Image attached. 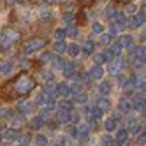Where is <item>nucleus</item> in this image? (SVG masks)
Here are the masks:
<instances>
[{
	"label": "nucleus",
	"mask_w": 146,
	"mask_h": 146,
	"mask_svg": "<svg viewBox=\"0 0 146 146\" xmlns=\"http://www.w3.org/2000/svg\"><path fill=\"white\" fill-rule=\"evenodd\" d=\"M42 2H46V4H53L55 0H42Z\"/></svg>",
	"instance_id": "58"
},
{
	"label": "nucleus",
	"mask_w": 146,
	"mask_h": 146,
	"mask_svg": "<svg viewBox=\"0 0 146 146\" xmlns=\"http://www.w3.org/2000/svg\"><path fill=\"white\" fill-rule=\"evenodd\" d=\"M65 32H67V35H78V30H76L74 27H69Z\"/></svg>",
	"instance_id": "51"
},
{
	"label": "nucleus",
	"mask_w": 146,
	"mask_h": 146,
	"mask_svg": "<svg viewBox=\"0 0 146 146\" xmlns=\"http://www.w3.org/2000/svg\"><path fill=\"white\" fill-rule=\"evenodd\" d=\"M109 51H111V53L114 55V58H116V56H120V53H121V46L116 42V44H113V46L109 48Z\"/></svg>",
	"instance_id": "29"
},
{
	"label": "nucleus",
	"mask_w": 146,
	"mask_h": 146,
	"mask_svg": "<svg viewBox=\"0 0 146 146\" xmlns=\"http://www.w3.org/2000/svg\"><path fill=\"white\" fill-rule=\"evenodd\" d=\"M76 23L78 25H85L86 23V14H85V11H79L76 14Z\"/></svg>",
	"instance_id": "24"
},
{
	"label": "nucleus",
	"mask_w": 146,
	"mask_h": 146,
	"mask_svg": "<svg viewBox=\"0 0 146 146\" xmlns=\"http://www.w3.org/2000/svg\"><path fill=\"white\" fill-rule=\"evenodd\" d=\"M144 62H146V56H144Z\"/></svg>",
	"instance_id": "62"
},
{
	"label": "nucleus",
	"mask_w": 146,
	"mask_h": 146,
	"mask_svg": "<svg viewBox=\"0 0 146 146\" xmlns=\"http://www.w3.org/2000/svg\"><path fill=\"white\" fill-rule=\"evenodd\" d=\"M99 92L102 93V95H108V93L111 92V85H109L108 81H102L100 85H99Z\"/></svg>",
	"instance_id": "16"
},
{
	"label": "nucleus",
	"mask_w": 146,
	"mask_h": 146,
	"mask_svg": "<svg viewBox=\"0 0 146 146\" xmlns=\"http://www.w3.org/2000/svg\"><path fill=\"white\" fill-rule=\"evenodd\" d=\"M99 108H102V109H108V108H109V102H108V99H106V97L99 100Z\"/></svg>",
	"instance_id": "43"
},
{
	"label": "nucleus",
	"mask_w": 146,
	"mask_h": 146,
	"mask_svg": "<svg viewBox=\"0 0 146 146\" xmlns=\"http://www.w3.org/2000/svg\"><path fill=\"white\" fill-rule=\"evenodd\" d=\"M144 21H146V14H144L143 11H137V13H135V16L130 19V27H132V28H137V27H141Z\"/></svg>",
	"instance_id": "5"
},
{
	"label": "nucleus",
	"mask_w": 146,
	"mask_h": 146,
	"mask_svg": "<svg viewBox=\"0 0 146 146\" xmlns=\"http://www.w3.org/2000/svg\"><path fill=\"white\" fill-rule=\"evenodd\" d=\"M118 44H120L121 48H129V46H132V37H130V35H121V37L118 39Z\"/></svg>",
	"instance_id": "14"
},
{
	"label": "nucleus",
	"mask_w": 146,
	"mask_h": 146,
	"mask_svg": "<svg viewBox=\"0 0 146 146\" xmlns=\"http://www.w3.org/2000/svg\"><path fill=\"white\" fill-rule=\"evenodd\" d=\"M74 102H78V104H85L86 102V95H85V93H83V92H78L76 93V95H74Z\"/></svg>",
	"instance_id": "30"
},
{
	"label": "nucleus",
	"mask_w": 146,
	"mask_h": 146,
	"mask_svg": "<svg viewBox=\"0 0 146 146\" xmlns=\"http://www.w3.org/2000/svg\"><path fill=\"white\" fill-rule=\"evenodd\" d=\"M67 51H69V55H70L72 58H76V56L79 55V51H81V49H79V46H78V44H70V46L67 48Z\"/></svg>",
	"instance_id": "20"
},
{
	"label": "nucleus",
	"mask_w": 146,
	"mask_h": 146,
	"mask_svg": "<svg viewBox=\"0 0 146 146\" xmlns=\"http://www.w3.org/2000/svg\"><path fill=\"white\" fill-rule=\"evenodd\" d=\"M53 67H55V69H62V67H64V62H62V60L56 56V58L53 60Z\"/></svg>",
	"instance_id": "45"
},
{
	"label": "nucleus",
	"mask_w": 146,
	"mask_h": 146,
	"mask_svg": "<svg viewBox=\"0 0 146 146\" xmlns=\"http://www.w3.org/2000/svg\"><path fill=\"white\" fill-rule=\"evenodd\" d=\"M109 39H111V35H106V34H104V35H100V44H108L109 42Z\"/></svg>",
	"instance_id": "50"
},
{
	"label": "nucleus",
	"mask_w": 146,
	"mask_h": 146,
	"mask_svg": "<svg viewBox=\"0 0 146 146\" xmlns=\"http://www.w3.org/2000/svg\"><path fill=\"white\" fill-rule=\"evenodd\" d=\"M0 116H2V118H5V120H9V118H13V116H14V113H13L11 109L4 108V109H0Z\"/></svg>",
	"instance_id": "27"
},
{
	"label": "nucleus",
	"mask_w": 146,
	"mask_h": 146,
	"mask_svg": "<svg viewBox=\"0 0 146 146\" xmlns=\"http://www.w3.org/2000/svg\"><path fill=\"white\" fill-rule=\"evenodd\" d=\"M88 72H90V78H102V74H104V70H102V67L99 64H95Z\"/></svg>",
	"instance_id": "12"
},
{
	"label": "nucleus",
	"mask_w": 146,
	"mask_h": 146,
	"mask_svg": "<svg viewBox=\"0 0 146 146\" xmlns=\"http://www.w3.org/2000/svg\"><path fill=\"white\" fill-rule=\"evenodd\" d=\"M139 88H141V90H146V83H143V85H139Z\"/></svg>",
	"instance_id": "57"
},
{
	"label": "nucleus",
	"mask_w": 146,
	"mask_h": 146,
	"mask_svg": "<svg viewBox=\"0 0 146 146\" xmlns=\"http://www.w3.org/2000/svg\"><path fill=\"white\" fill-rule=\"evenodd\" d=\"M127 137H129V130L127 129H120L116 132V137H114V139H116L118 144H125V143H127Z\"/></svg>",
	"instance_id": "8"
},
{
	"label": "nucleus",
	"mask_w": 146,
	"mask_h": 146,
	"mask_svg": "<svg viewBox=\"0 0 146 146\" xmlns=\"http://www.w3.org/2000/svg\"><path fill=\"white\" fill-rule=\"evenodd\" d=\"M44 44H46V40L42 37H32V39H28L27 42L23 44V51H25V53H34V51L42 49Z\"/></svg>",
	"instance_id": "3"
},
{
	"label": "nucleus",
	"mask_w": 146,
	"mask_h": 146,
	"mask_svg": "<svg viewBox=\"0 0 146 146\" xmlns=\"http://www.w3.org/2000/svg\"><path fill=\"white\" fill-rule=\"evenodd\" d=\"M16 108H18V111L21 113V114H28V111H30V102L28 100H19L16 104Z\"/></svg>",
	"instance_id": "9"
},
{
	"label": "nucleus",
	"mask_w": 146,
	"mask_h": 146,
	"mask_svg": "<svg viewBox=\"0 0 146 146\" xmlns=\"http://www.w3.org/2000/svg\"><path fill=\"white\" fill-rule=\"evenodd\" d=\"M79 120V114L78 113H70V121H78Z\"/></svg>",
	"instance_id": "53"
},
{
	"label": "nucleus",
	"mask_w": 146,
	"mask_h": 146,
	"mask_svg": "<svg viewBox=\"0 0 146 146\" xmlns=\"http://www.w3.org/2000/svg\"><path fill=\"white\" fill-rule=\"evenodd\" d=\"M56 121H62V123H67V121H70V111H67V109H58V113H56Z\"/></svg>",
	"instance_id": "7"
},
{
	"label": "nucleus",
	"mask_w": 146,
	"mask_h": 146,
	"mask_svg": "<svg viewBox=\"0 0 146 146\" xmlns=\"http://www.w3.org/2000/svg\"><path fill=\"white\" fill-rule=\"evenodd\" d=\"M114 2H123V4H127L129 0H114Z\"/></svg>",
	"instance_id": "59"
},
{
	"label": "nucleus",
	"mask_w": 146,
	"mask_h": 146,
	"mask_svg": "<svg viewBox=\"0 0 146 146\" xmlns=\"http://www.w3.org/2000/svg\"><path fill=\"white\" fill-rule=\"evenodd\" d=\"M9 4H14V2H19V0H7Z\"/></svg>",
	"instance_id": "60"
},
{
	"label": "nucleus",
	"mask_w": 146,
	"mask_h": 146,
	"mask_svg": "<svg viewBox=\"0 0 146 146\" xmlns=\"http://www.w3.org/2000/svg\"><path fill=\"white\" fill-rule=\"evenodd\" d=\"M56 93H58L60 97H67L69 95V85H65V83L56 85Z\"/></svg>",
	"instance_id": "13"
},
{
	"label": "nucleus",
	"mask_w": 146,
	"mask_h": 146,
	"mask_svg": "<svg viewBox=\"0 0 146 146\" xmlns=\"http://www.w3.org/2000/svg\"><path fill=\"white\" fill-rule=\"evenodd\" d=\"M134 55L137 56V58H143V60H144V56H146V49H144V48H135V49H134Z\"/></svg>",
	"instance_id": "32"
},
{
	"label": "nucleus",
	"mask_w": 146,
	"mask_h": 146,
	"mask_svg": "<svg viewBox=\"0 0 146 146\" xmlns=\"http://www.w3.org/2000/svg\"><path fill=\"white\" fill-rule=\"evenodd\" d=\"M51 99V95H48L46 92H42V93H39L37 95V99H35V102H37V106H40V108H44L46 106V102Z\"/></svg>",
	"instance_id": "10"
},
{
	"label": "nucleus",
	"mask_w": 146,
	"mask_h": 146,
	"mask_svg": "<svg viewBox=\"0 0 146 146\" xmlns=\"http://www.w3.org/2000/svg\"><path fill=\"white\" fill-rule=\"evenodd\" d=\"M55 51L56 53H64V51H67V46L64 44V40H56L55 42Z\"/></svg>",
	"instance_id": "26"
},
{
	"label": "nucleus",
	"mask_w": 146,
	"mask_h": 146,
	"mask_svg": "<svg viewBox=\"0 0 146 146\" xmlns=\"http://www.w3.org/2000/svg\"><path fill=\"white\" fill-rule=\"evenodd\" d=\"M35 144H39V146L48 144V137H46V135H42V134H39L37 137H35Z\"/></svg>",
	"instance_id": "31"
},
{
	"label": "nucleus",
	"mask_w": 146,
	"mask_h": 146,
	"mask_svg": "<svg viewBox=\"0 0 146 146\" xmlns=\"http://www.w3.org/2000/svg\"><path fill=\"white\" fill-rule=\"evenodd\" d=\"M132 106L135 108V109H143L144 108V100H141V99H134V104Z\"/></svg>",
	"instance_id": "39"
},
{
	"label": "nucleus",
	"mask_w": 146,
	"mask_h": 146,
	"mask_svg": "<svg viewBox=\"0 0 146 146\" xmlns=\"http://www.w3.org/2000/svg\"><path fill=\"white\" fill-rule=\"evenodd\" d=\"M76 78H78L79 81H88V79H90V74H86V72H81V74H78Z\"/></svg>",
	"instance_id": "48"
},
{
	"label": "nucleus",
	"mask_w": 146,
	"mask_h": 146,
	"mask_svg": "<svg viewBox=\"0 0 146 146\" xmlns=\"http://www.w3.org/2000/svg\"><path fill=\"white\" fill-rule=\"evenodd\" d=\"M129 129H130V132H135V134H139V130H141V125H139V121L132 120V121H129Z\"/></svg>",
	"instance_id": "25"
},
{
	"label": "nucleus",
	"mask_w": 146,
	"mask_h": 146,
	"mask_svg": "<svg viewBox=\"0 0 146 146\" xmlns=\"http://www.w3.org/2000/svg\"><path fill=\"white\" fill-rule=\"evenodd\" d=\"M62 70H64V74L69 78V76H74L76 72H74V65L72 64H64V67H62Z\"/></svg>",
	"instance_id": "18"
},
{
	"label": "nucleus",
	"mask_w": 146,
	"mask_h": 146,
	"mask_svg": "<svg viewBox=\"0 0 146 146\" xmlns=\"http://www.w3.org/2000/svg\"><path fill=\"white\" fill-rule=\"evenodd\" d=\"M64 19H65V21L69 23V21H70V19H72V16H70V14H65V16H64Z\"/></svg>",
	"instance_id": "56"
},
{
	"label": "nucleus",
	"mask_w": 146,
	"mask_h": 146,
	"mask_svg": "<svg viewBox=\"0 0 146 146\" xmlns=\"http://www.w3.org/2000/svg\"><path fill=\"white\" fill-rule=\"evenodd\" d=\"M93 48H95V44H93L92 40H86V42L83 44V53H85V55H92L93 53Z\"/></svg>",
	"instance_id": "17"
},
{
	"label": "nucleus",
	"mask_w": 146,
	"mask_h": 146,
	"mask_svg": "<svg viewBox=\"0 0 146 146\" xmlns=\"http://www.w3.org/2000/svg\"><path fill=\"white\" fill-rule=\"evenodd\" d=\"M102 143H104V144H118L116 139L111 137V135H104V137H102Z\"/></svg>",
	"instance_id": "35"
},
{
	"label": "nucleus",
	"mask_w": 146,
	"mask_h": 146,
	"mask_svg": "<svg viewBox=\"0 0 146 146\" xmlns=\"http://www.w3.org/2000/svg\"><path fill=\"white\" fill-rule=\"evenodd\" d=\"M30 141H32L30 135H23V137H19V144H30Z\"/></svg>",
	"instance_id": "47"
},
{
	"label": "nucleus",
	"mask_w": 146,
	"mask_h": 146,
	"mask_svg": "<svg viewBox=\"0 0 146 146\" xmlns=\"http://www.w3.org/2000/svg\"><path fill=\"white\" fill-rule=\"evenodd\" d=\"M88 130H90V127H88L86 123L85 125H79V127H78V135H79V137H86Z\"/></svg>",
	"instance_id": "21"
},
{
	"label": "nucleus",
	"mask_w": 146,
	"mask_h": 146,
	"mask_svg": "<svg viewBox=\"0 0 146 146\" xmlns=\"http://www.w3.org/2000/svg\"><path fill=\"white\" fill-rule=\"evenodd\" d=\"M104 129L108 132H113V129H116V118H108L104 121Z\"/></svg>",
	"instance_id": "15"
},
{
	"label": "nucleus",
	"mask_w": 146,
	"mask_h": 146,
	"mask_svg": "<svg viewBox=\"0 0 146 146\" xmlns=\"http://www.w3.org/2000/svg\"><path fill=\"white\" fill-rule=\"evenodd\" d=\"M106 14H108V18H111V19H113V18H114V14H116V9H114L113 5H109V7L106 9Z\"/></svg>",
	"instance_id": "40"
},
{
	"label": "nucleus",
	"mask_w": 146,
	"mask_h": 146,
	"mask_svg": "<svg viewBox=\"0 0 146 146\" xmlns=\"http://www.w3.org/2000/svg\"><path fill=\"white\" fill-rule=\"evenodd\" d=\"M19 40V32L14 28H4L0 34V49H9Z\"/></svg>",
	"instance_id": "2"
},
{
	"label": "nucleus",
	"mask_w": 146,
	"mask_h": 146,
	"mask_svg": "<svg viewBox=\"0 0 146 146\" xmlns=\"http://www.w3.org/2000/svg\"><path fill=\"white\" fill-rule=\"evenodd\" d=\"M135 13H137V5L129 4L127 7H125V14H127V16H132V14H135Z\"/></svg>",
	"instance_id": "28"
},
{
	"label": "nucleus",
	"mask_w": 146,
	"mask_h": 146,
	"mask_svg": "<svg viewBox=\"0 0 146 146\" xmlns=\"http://www.w3.org/2000/svg\"><path fill=\"white\" fill-rule=\"evenodd\" d=\"M42 123H44V118L40 116V114H39V116H34L32 120L28 121V125H30L32 129H40V127H42Z\"/></svg>",
	"instance_id": "11"
},
{
	"label": "nucleus",
	"mask_w": 146,
	"mask_h": 146,
	"mask_svg": "<svg viewBox=\"0 0 146 146\" xmlns=\"http://www.w3.org/2000/svg\"><path fill=\"white\" fill-rule=\"evenodd\" d=\"M92 28H93V32H95V34H102V30H104V27H102L100 23H97V21L93 23V27H92Z\"/></svg>",
	"instance_id": "42"
},
{
	"label": "nucleus",
	"mask_w": 146,
	"mask_h": 146,
	"mask_svg": "<svg viewBox=\"0 0 146 146\" xmlns=\"http://www.w3.org/2000/svg\"><path fill=\"white\" fill-rule=\"evenodd\" d=\"M93 60H95V64H99V65H100V64H104V62H106V56L99 53V55H95V58H93Z\"/></svg>",
	"instance_id": "46"
},
{
	"label": "nucleus",
	"mask_w": 146,
	"mask_h": 146,
	"mask_svg": "<svg viewBox=\"0 0 146 146\" xmlns=\"http://www.w3.org/2000/svg\"><path fill=\"white\" fill-rule=\"evenodd\" d=\"M65 35H67V32H65V30H62V28H58L56 32H55V39H56V40H64Z\"/></svg>",
	"instance_id": "33"
},
{
	"label": "nucleus",
	"mask_w": 146,
	"mask_h": 146,
	"mask_svg": "<svg viewBox=\"0 0 146 146\" xmlns=\"http://www.w3.org/2000/svg\"><path fill=\"white\" fill-rule=\"evenodd\" d=\"M49 60H51V55H49V53H42V55L39 56V62H40V64H48Z\"/></svg>",
	"instance_id": "38"
},
{
	"label": "nucleus",
	"mask_w": 146,
	"mask_h": 146,
	"mask_svg": "<svg viewBox=\"0 0 146 146\" xmlns=\"http://www.w3.org/2000/svg\"><path fill=\"white\" fill-rule=\"evenodd\" d=\"M23 123H25V121H23L21 118H16V120H14V116H13V125H14L13 129H16V130H18V129H21V127H23Z\"/></svg>",
	"instance_id": "36"
},
{
	"label": "nucleus",
	"mask_w": 146,
	"mask_h": 146,
	"mask_svg": "<svg viewBox=\"0 0 146 146\" xmlns=\"http://www.w3.org/2000/svg\"><path fill=\"white\" fill-rule=\"evenodd\" d=\"M44 92L48 93V95L53 97L55 93H56V86H53V85H46V86H44Z\"/></svg>",
	"instance_id": "34"
},
{
	"label": "nucleus",
	"mask_w": 146,
	"mask_h": 146,
	"mask_svg": "<svg viewBox=\"0 0 146 146\" xmlns=\"http://www.w3.org/2000/svg\"><path fill=\"white\" fill-rule=\"evenodd\" d=\"M13 83H14V95H16V99L27 97L28 93L35 88V79H34L32 76H28L27 72L18 74V76L13 79Z\"/></svg>",
	"instance_id": "1"
},
{
	"label": "nucleus",
	"mask_w": 146,
	"mask_h": 146,
	"mask_svg": "<svg viewBox=\"0 0 146 146\" xmlns=\"http://www.w3.org/2000/svg\"><path fill=\"white\" fill-rule=\"evenodd\" d=\"M0 99L4 100H14L16 95H14V83L13 81H7L5 85L0 88Z\"/></svg>",
	"instance_id": "4"
},
{
	"label": "nucleus",
	"mask_w": 146,
	"mask_h": 146,
	"mask_svg": "<svg viewBox=\"0 0 146 146\" xmlns=\"http://www.w3.org/2000/svg\"><path fill=\"white\" fill-rule=\"evenodd\" d=\"M5 137L11 141H16V139H19V134L16 129H9V130H5Z\"/></svg>",
	"instance_id": "19"
},
{
	"label": "nucleus",
	"mask_w": 146,
	"mask_h": 146,
	"mask_svg": "<svg viewBox=\"0 0 146 146\" xmlns=\"http://www.w3.org/2000/svg\"><path fill=\"white\" fill-rule=\"evenodd\" d=\"M13 70V65L9 64V62H0V72L2 74H7V72Z\"/></svg>",
	"instance_id": "23"
},
{
	"label": "nucleus",
	"mask_w": 146,
	"mask_h": 146,
	"mask_svg": "<svg viewBox=\"0 0 146 146\" xmlns=\"http://www.w3.org/2000/svg\"><path fill=\"white\" fill-rule=\"evenodd\" d=\"M60 108L70 111V109H72V102H70V100H62V102H60Z\"/></svg>",
	"instance_id": "37"
},
{
	"label": "nucleus",
	"mask_w": 146,
	"mask_h": 146,
	"mask_svg": "<svg viewBox=\"0 0 146 146\" xmlns=\"http://www.w3.org/2000/svg\"><path fill=\"white\" fill-rule=\"evenodd\" d=\"M79 4H83V5H92L93 4V0H78Z\"/></svg>",
	"instance_id": "54"
},
{
	"label": "nucleus",
	"mask_w": 146,
	"mask_h": 146,
	"mask_svg": "<svg viewBox=\"0 0 146 146\" xmlns=\"http://www.w3.org/2000/svg\"><path fill=\"white\" fill-rule=\"evenodd\" d=\"M137 143H139V144H146V132H141V134H139Z\"/></svg>",
	"instance_id": "49"
},
{
	"label": "nucleus",
	"mask_w": 146,
	"mask_h": 146,
	"mask_svg": "<svg viewBox=\"0 0 146 146\" xmlns=\"http://www.w3.org/2000/svg\"><path fill=\"white\" fill-rule=\"evenodd\" d=\"M78 92H81V88H79L78 83H74V85H70V86H69V93H74V95H76Z\"/></svg>",
	"instance_id": "41"
},
{
	"label": "nucleus",
	"mask_w": 146,
	"mask_h": 146,
	"mask_svg": "<svg viewBox=\"0 0 146 146\" xmlns=\"http://www.w3.org/2000/svg\"><path fill=\"white\" fill-rule=\"evenodd\" d=\"M143 116H144V118H146V109H144V111H143Z\"/></svg>",
	"instance_id": "61"
},
{
	"label": "nucleus",
	"mask_w": 146,
	"mask_h": 146,
	"mask_svg": "<svg viewBox=\"0 0 146 146\" xmlns=\"http://www.w3.org/2000/svg\"><path fill=\"white\" fill-rule=\"evenodd\" d=\"M118 108H120L121 111H129V109L132 108V104H130L127 99H120V102H118Z\"/></svg>",
	"instance_id": "22"
},
{
	"label": "nucleus",
	"mask_w": 146,
	"mask_h": 146,
	"mask_svg": "<svg viewBox=\"0 0 146 146\" xmlns=\"http://www.w3.org/2000/svg\"><path fill=\"white\" fill-rule=\"evenodd\" d=\"M40 76H42L46 81H51V79H53V74H51L49 70H42V72H40Z\"/></svg>",
	"instance_id": "44"
},
{
	"label": "nucleus",
	"mask_w": 146,
	"mask_h": 146,
	"mask_svg": "<svg viewBox=\"0 0 146 146\" xmlns=\"http://www.w3.org/2000/svg\"><path fill=\"white\" fill-rule=\"evenodd\" d=\"M69 134H70V135H78V127L70 125V127H69Z\"/></svg>",
	"instance_id": "52"
},
{
	"label": "nucleus",
	"mask_w": 146,
	"mask_h": 146,
	"mask_svg": "<svg viewBox=\"0 0 146 146\" xmlns=\"http://www.w3.org/2000/svg\"><path fill=\"white\" fill-rule=\"evenodd\" d=\"M56 144H60V146H62V144H67V143H65V139H64V137H56Z\"/></svg>",
	"instance_id": "55"
},
{
	"label": "nucleus",
	"mask_w": 146,
	"mask_h": 146,
	"mask_svg": "<svg viewBox=\"0 0 146 146\" xmlns=\"http://www.w3.org/2000/svg\"><path fill=\"white\" fill-rule=\"evenodd\" d=\"M121 67H123V62L116 56L114 60H111V67H109V70H111V74H114V76H118L120 72H121Z\"/></svg>",
	"instance_id": "6"
}]
</instances>
